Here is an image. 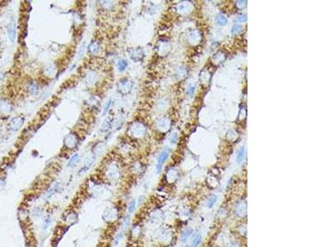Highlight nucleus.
<instances>
[{
	"mask_svg": "<svg viewBox=\"0 0 330 247\" xmlns=\"http://www.w3.org/2000/svg\"><path fill=\"white\" fill-rule=\"evenodd\" d=\"M135 208H136V202L135 200H131L128 206V213L130 215L133 213L134 211L135 210Z\"/></svg>",
	"mask_w": 330,
	"mask_h": 247,
	"instance_id": "15",
	"label": "nucleus"
},
{
	"mask_svg": "<svg viewBox=\"0 0 330 247\" xmlns=\"http://www.w3.org/2000/svg\"><path fill=\"white\" fill-rule=\"evenodd\" d=\"M246 19H247L246 16H242V17H241V18H239L238 20L239 21V22H244V21H246Z\"/></svg>",
	"mask_w": 330,
	"mask_h": 247,
	"instance_id": "22",
	"label": "nucleus"
},
{
	"mask_svg": "<svg viewBox=\"0 0 330 247\" xmlns=\"http://www.w3.org/2000/svg\"><path fill=\"white\" fill-rule=\"evenodd\" d=\"M216 201H217V196L215 194H211V196L208 198L207 199V203H206V206L208 208H213V206L216 204Z\"/></svg>",
	"mask_w": 330,
	"mask_h": 247,
	"instance_id": "10",
	"label": "nucleus"
},
{
	"mask_svg": "<svg viewBox=\"0 0 330 247\" xmlns=\"http://www.w3.org/2000/svg\"><path fill=\"white\" fill-rule=\"evenodd\" d=\"M183 247H190V246H183Z\"/></svg>",
	"mask_w": 330,
	"mask_h": 247,
	"instance_id": "24",
	"label": "nucleus"
},
{
	"mask_svg": "<svg viewBox=\"0 0 330 247\" xmlns=\"http://www.w3.org/2000/svg\"><path fill=\"white\" fill-rule=\"evenodd\" d=\"M169 149H164L161 152V153L158 157V161H157V164H156V171L158 173L161 172V170L163 167V165L165 162V161L167 160V158L169 157Z\"/></svg>",
	"mask_w": 330,
	"mask_h": 247,
	"instance_id": "1",
	"label": "nucleus"
},
{
	"mask_svg": "<svg viewBox=\"0 0 330 247\" xmlns=\"http://www.w3.org/2000/svg\"><path fill=\"white\" fill-rule=\"evenodd\" d=\"M193 233V229L192 228H188L186 229V230H184L183 232H182V234H181V240H182V241H188V239L191 236H192V234Z\"/></svg>",
	"mask_w": 330,
	"mask_h": 247,
	"instance_id": "9",
	"label": "nucleus"
},
{
	"mask_svg": "<svg viewBox=\"0 0 330 247\" xmlns=\"http://www.w3.org/2000/svg\"><path fill=\"white\" fill-rule=\"evenodd\" d=\"M51 220L50 218H46V220L44 221V222H43V229H45V230H46V229L49 227V226L51 225Z\"/></svg>",
	"mask_w": 330,
	"mask_h": 247,
	"instance_id": "18",
	"label": "nucleus"
},
{
	"mask_svg": "<svg viewBox=\"0 0 330 247\" xmlns=\"http://www.w3.org/2000/svg\"><path fill=\"white\" fill-rule=\"evenodd\" d=\"M110 169L107 171V176L110 179L116 178L118 175V168L116 166H111Z\"/></svg>",
	"mask_w": 330,
	"mask_h": 247,
	"instance_id": "8",
	"label": "nucleus"
},
{
	"mask_svg": "<svg viewBox=\"0 0 330 247\" xmlns=\"http://www.w3.org/2000/svg\"><path fill=\"white\" fill-rule=\"evenodd\" d=\"M64 143L65 146L67 147L68 148H73L77 146V138L74 134H69L67 135L66 137L64 138Z\"/></svg>",
	"mask_w": 330,
	"mask_h": 247,
	"instance_id": "4",
	"label": "nucleus"
},
{
	"mask_svg": "<svg viewBox=\"0 0 330 247\" xmlns=\"http://www.w3.org/2000/svg\"><path fill=\"white\" fill-rule=\"evenodd\" d=\"M123 236H124L123 232H120L119 234H117V235H116V240H115V243H116V244H118V243L120 242V241L122 239Z\"/></svg>",
	"mask_w": 330,
	"mask_h": 247,
	"instance_id": "19",
	"label": "nucleus"
},
{
	"mask_svg": "<svg viewBox=\"0 0 330 247\" xmlns=\"http://www.w3.org/2000/svg\"><path fill=\"white\" fill-rule=\"evenodd\" d=\"M117 210L116 208H111L106 210L104 213V215H103V218L106 221V222H113L114 220L117 219Z\"/></svg>",
	"mask_w": 330,
	"mask_h": 247,
	"instance_id": "6",
	"label": "nucleus"
},
{
	"mask_svg": "<svg viewBox=\"0 0 330 247\" xmlns=\"http://www.w3.org/2000/svg\"><path fill=\"white\" fill-rule=\"evenodd\" d=\"M28 89L30 90V92H31L32 94H35V93H37V92H38V87H37V85L36 83H33V82H32V83L29 84Z\"/></svg>",
	"mask_w": 330,
	"mask_h": 247,
	"instance_id": "17",
	"label": "nucleus"
},
{
	"mask_svg": "<svg viewBox=\"0 0 330 247\" xmlns=\"http://www.w3.org/2000/svg\"><path fill=\"white\" fill-rule=\"evenodd\" d=\"M216 22L218 24L220 25H225L227 23V19L225 18V16L223 15H219L217 18H216Z\"/></svg>",
	"mask_w": 330,
	"mask_h": 247,
	"instance_id": "16",
	"label": "nucleus"
},
{
	"mask_svg": "<svg viewBox=\"0 0 330 247\" xmlns=\"http://www.w3.org/2000/svg\"><path fill=\"white\" fill-rule=\"evenodd\" d=\"M23 122H24V118L21 117V116H18V117H15L13 119L10 121L9 123V128L13 131H17L18 130L19 128H21V126L23 125Z\"/></svg>",
	"mask_w": 330,
	"mask_h": 247,
	"instance_id": "3",
	"label": "nucleus"
},
{
	"mask_svg": "<svg viewBox=\"0 0 330 247\" xmlns=\"http://www.w3.org/2000/svg\"><path fill=\"white\" fill-rule=\"evenodd\" d=\"M111 105V101H107V103H106V105L105 106V113L108 110V108H109V106H110Z\"/></svg>",
	"mask_w": 330,
	"mask_h": 247,
	"instance_id": "21",
	"label": "nucleus"
},
{
	"mask_svg": "<svg viewBox=\"0 0 330 247\" xmlns=\"http://www.w3.org/2000/svg\"><path fill=\"white\" fill-rule=\"evenodd\" d=\"M117 67L119 71H124L127 67V61L125 60H120L117 63Z\"/></svg>",
	"mask_w": 330,
	"mask_h": 247,
	"instance_id": "14",
	"label": "nucleus"
},
{
	"mask_svg": "<svg viewBox=\"0 0 330 247\" xmlns=\"http://www.w3.org/2000/svg\"><path fill=\"white\" fill-rule=\"evenodd\" d=\"M131 87H132L131 82L128 81V80H126V79H123L118 84V90H119V92L121 94L126 95V94H127V93L130 92V89H131Z\"/></svg>",
	"mask_w": 330,
	"mask_h": 247,
	"instance_id": "2",
	"label": "nucleus"
},
{
	"mask_svg": "<svg viewBox=\"0 0 330 247\" xmlns=\"http://www.w3.org/2000/svg\"><path fill=\"white\" fill-rule=\"evenodd\" d=\"M244 153H245L244 147H241L239 149V151L238 152V155H237V162L238 163H241L243 161V158H244Z\"/></svg>",
	"mask_w": 330,
	"mask_h": 247,
	"instance_id": "13",
	"label": "nucleus"
},
{
	"mask_svg": "<svg viewBox=\"0 0 330 247\" xmlns=\"http://www.w3.org/2000/svg\"><path fill=\"white\" fill-rule=\"evenodd\" d=\"M87 50H88V52L91 53V54H96L97 52L98 51V50H99V45H98V43H97V42H92V44L89 45L88 48H87Z\"/></svg>",
	"mask_w": 330,
	"mask_h": 247,
	"instance_id": "11",
	"label": "nucleus"
},
{
	"mask_svg": "<svg viewBox=\"0 0 330 247\" xmlns=\"http://www.w3.org/2000/svg\"><path fill=\"white\" fill-rule=\"evenodd\" d=\"M17 26H16V22L13 19L11 20L9 25H8V38L12 42L15 41L16 39V33H17Z\"/></svg>",
	"mask_w": 330,
	"mask_h": 247,
	"instance_id": "5",
	"label": "nucleus"
},
{
	"mask_svg": "<svg viewBox=\"0 0 330 247\" xmlns=\"http://www.w3.org/2000/svg\"><path fill=\"white\" fill-rule=\"evenodd\" d=\"M195 91V87H190V90H189V95H192L193 92Z\"/></svg>",
	"mask_w": 330,
	"mask_h": 247,
	"instance_id": "23",
	"label": "nucleus"
},
{
	"mask_svg": "<svg viewBox=\"0 0 330 247\" xmlns=\"http://www.w3.org/2000/svg\"><path fill=\"white\" fill-rule=\"evenodd\" d=\"M79 161H80V156L78 155V153H76V154H74V155L71 156V158L68 161V165L67 166L69 167H70V168H74V167H76L78 166Z\"/></svg>",
	"mask_w": 330,
	"mask_h": 247,
	"instance_id": "7",
	"label": "nucleus"
},
{
	"mask_svg": "<svg viewBox=\"0 0 330 247\" xmlns=\"http://www.w3.org/2000/svg\"><path fill=\"white\" fill-rule=\"evenodd\" d=\"M202 236L201 235H197L195 237L193 238L192 241V243H191V245H190V247H197L199 245H200V243H201V241H202Z\"/></svg>",
	"mask_w": 330,
	"mask_h": 247,
	"instance_id": "12",
	"label": "nucleus"
},
{
	"mask_svg": "<svg viewBox=\"0 0 330 247\" xmlns=\"http://www.w3.org/2000/svg\"><path fill=\"white\" fill-rule=\"evenodd\" d=\"M240 29V26L239 25H238V24H235L234 27H233V28H232V31H231V32L232 33H236V32H238V30Z\"/></svg>",
	"mask_w": 330,
	"mask_h": 247,
	"instance_id": "20",
	"label": "nucleus"
}]
</instances>
